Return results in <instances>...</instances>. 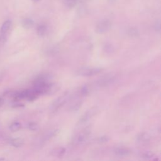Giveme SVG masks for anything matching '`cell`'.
<instances>
[{
	"instance_id": "23",
	"label": "cell",
	"mask_w": 161,
	"mask_h": 161,
	"mask_svg": "<svg viewBox=\"0 0 161 161\" xmlns=\"http://www.w3.org/2000/svg\"><path fill=\"white\" fill-rule=\"evenodd\" d=\"M109 140V138L107 136H102L101 137L99 138L98 139V142L99 143H106Z\"/></svg>"
},
{
	"instance_id": "11",
	"label": "cell",
	"mask_w": 161,
	"mask_h": 161,
	"mask_svg": "<svg viewBox=\"0 0 161 161\" xmlns=\"http://www.w3.org/2000/svg\"><path fill=\"white\" fill-rule=\"evenodd\" d=\"M150 138V135L145 132H142L141 133H140L139 135H138L137 136V140L140 142H148Z\"/></svg>"
},
{
	"instance_id": "1",
	"label": "cell",
	"mask_w": 161,
	"mask_h": 161,
	"mask_svg": "<svg viewBox=\"0 0 161 161\" xmlns=\"http://www.w3.org/2000/svg\"><path fill=\"white\" fill-rule=\"evenodd\" d=\"M102 69L100 67H92V68H82L77 70V74L81 76H93L99 74L102 71Z\"/></svg>"
},
{
	"instance_id": "12",
	"label": "cell",
	"mask_w": 161,
	"mask_h": 161,
	"mask_svg": "<svg viewBox=\"0 0 161 161\" xmlns=\"http://www.w3.org/2000/svg\"><path fill=\"white\" fill-rule=\"evenodd\" d=\"M47 26L45 25H40L37 27V33L40 36H44L47 33Z\"/></svg>"
},
{
	"instance_id": "20",
	"label": "cell",
	"mask_w": 161,
	"mask_h": 161,
	"mask_svg": "<svg viewBox=\"0 0 161 161\" xmlns=\"http://www.w3.org/2000/svg\"><path fill=\"white\" fill-rule=\"evenodd\" d=\"M28 128L31 131H36L38 129V125L35 122H30L28 124Z\"/></svg>"
},
{
	"instance_id": "8",
	"label": "cell",
	"mask_w": 161,
	"mask_h": 161,
	"mask_svg": "<svg viewBox=\"0 0 161 161\" xmlns=\"http://www.w3.org/2000/svg\"><path fill=\"white\" fill-rule=\"evenodd\" d=\"M10 143L14 147H20L24 144V140L20 138H16L11 140Z\"/></svg>"
},
{
	"instance_id": "14",
	"label": "cell",
	"mask_w": 161,
	"mask_h": 161,
	"mask_svg": "<svg viewBox=\"0 0 161 161\" xmlns=\"http://www.w3.org/2000/svg\"><path fill=\"white\" fill-rule=\"evenodd\" d=\"M21 127V125L18 121H14L9 126V130L11 131H16L19 130Z\"/></svg>"
},
{
	"instance_id": "26",
	"label": "cell",
	"mask_w": 161,
	"mask_h": 161,
	"mask_svg": "<svg viewBox=\"0 0 161 161\" xmlns=\"http://www.w3.org/2000/svg\"><path fill=\"white\" fill-rule=\"evenodd\" d=\"M3 104H4V99H3L1 97H0V107H1Z\"/></svg>"
},
{
	"instance_id": "18",
	"label": "cell",
	"mask_w": 161,
	"mask_h": 161,
	"mask_svg": "<svg viewBox=\"0 0 161 161\" xmlns=\"http://www.w3.org/2000/svg\"><path fill=\"white\" fill-rule=\"evenodd\" d=\"M128 34L131 37H136L139 35V32L135 28H131L128 30Z\"/></svg>"
},
{
	"instance_id": "25",
	"label": "cell",
	"mask_w": 161,
	"mask_h": 161,
	"mask_svg": "<svg viewBox=\"0 0 161 161\" xmlns=\"http://www.w3.org/2000/svg\"><path fill=\"white\" fill-rule=\"evenodd\" d=\"M155 30L157 31H160V22L158 21L157 23H156L155 25Z\"/></svg>"
},
{
	"instance_id": "17",
	"label": "cell",
	"mask_w": 161,
	"mask_h": 161,
	"mask_svg": "<svg viewBox=\"0 0 161 161\" xmlns=\"http://www.w3.org/2000/svg\"><path fill=\"white\" fill-rule=\"evenodd\" d=\"M58 130H51L49 132H48L44 136V140H49L50 138L53 137L54 136L57 135V134L58 133Z\"/></svg>"
},
{
	"instance_id": "4",
	"label": "cell",
	"mask_w": 161,
	"mask_h": 161,
	"mask_svg": "<svg viewBox=\"0 0 161 161\" xmlns=\"http://www.w3.org/2000/svg\"><path fill=\"white\" fill-rule=\"evenodd\" d=\"M90 133H91L90 130H87V129H86V130L80 131L79 133H78L75 136L74 142L77 144H80V143H84L87 139Z\"/></svg>"
},
{
	"instance_id": "2",
	"label": "cell",
	"mask_w": 161,
	"mask_h": 161,
	"mask_svg": "<svg viewBox=\"0 0 161 161\" xmlns=\"http://www.w3.org/2000/svg\"><path fill=\"white\" fill-rule=\"evenodd\" d=\"M69 97L68 92H65L63 95L58 97L57 99L54 101V102L52 103L50 107L51 111L55 112L57 111L60 108H61L67 101Z\"/></svg>"
},
{
	"instance_id": "9",
	"label": "cell",
	"mask_w": 161,
	"mask_h": 161,
	"mask_svg": "<svg viewBox=\"0 0 161 161\" xmlns=\"http://www.w3.org/2000/svg\"><path fill=\"white\" fill-rule=\"evenodd\" d=\"M65 152V149L63 147L56 148L52 150V154L55 157H62L64 155Z\"/></svg>"
},
{
	"instance_id": "16",
	"label": "cell",
	"mask_w": 161,
	"mask_h": 161,
	"mask_svg": "<svg viewBox=\"0 0 161 161\" xmlns=\"http://www.w3.org/2000/svg\"><path fill=\"white\" fill-rule=\"evenodd\" d=\"M77 0H64V4L65 7L70 9L73 8L77 4Z\"/></svg>"
},
{
	"instance_id": "7",
	"label": "cell",
	"mask_w": 161,
	"mask_h": 161,
	"mask_svg": "<svg viewBox=\"0 0 161 161\" xmlns=\"http://www.w3.org/2000/svg\"><path fill=\"white\" fill-rule=\"evenodd\" d=\"M114 153L118 156L125 157L129 155L131 153V151L130 150L125 148H117L114 150Z\"/></svg>"
},
{
	"instance_id": "27",
	"label": "cell",
	"mask_w": 161,
	"mask_h": 161,
	"mask_svg": "<svg viewBox=\"0 0 161 161\" xmlns=\"http://www.w3.org/2000/svg\"><path fill=\"white\" fill-rule=\"evenodd\" d=\"M33 2H34V3H37V2H38V1H40V0H31Z\"/></svg>"
},
{
	"instance_id": "5",
	"label": "cell",
	"mask_w": 161,
	"mask_h": 161,
	"mask_svg": "<svg viewBox=\"0 0 161 161\" xmlns=\"http://www.w3.org/2000/svg\"><path fill=\"white\" fill-rule=\"evenodd\" d=\"M11 26H12V21L9 19L6 20L1 25V27L0 29V34L7 35L8 31L11 29Z\"/></svg>"
},
{
	"instance_id": "21",
	"label": "cell",
	"mask_w": 161,
	"mask_h": 161,
	"mask_svg": "<svg viewBox=\"0 0 161 161\" xmlns=\"http://www.w3.org/2000/svg\"><path fill=\"white\" fill-rule=\"evenodd\" d=\"M7 41V35L0 34V46H3Z\"/></svg>"
},
{
	"instance_id": "22",
	"label": "cell",
	"mask_w": 161,
	"mask_h": 161,
	"mask_svg": "<svg viewBox=\"0 0 161 161\" xmlns=\"http://www.w3.org/2000/svg\"><path fill=\"white\" fill-rule=\"evenodd\" d=\"M89 92V88H88V87L86 86L82 87L81 88V89H80V91L81 95H82V96H86V95L88 94Z\"/></svg>"
},
{
	"instance_id": "10",
	"label": "cell",
	"mask_w": 161,
	"mask_h": 161,
	"mask_svg": "<svg viewBox=\"0 0 161 161\" xmlns=\"http://www.w3.org/2000/svg\"><path fill=\"white\" fill-rule=\"evenodd\" d=\"M92 111H89L86 113H85L82 116V117L80 118L79 121V124H84L86 122H87L89 119L91 117V115H92Z\"/></svg>"
},
{
	"instance_id": "24",
	"label": "cell",
	"mask_w": 161,
	"mask_h": 161,
	"mask_svg": "<svg viewBox=\"0 0 161 161\" xmlns=\"http://www.w3.org/2000/svg\"><path fill=\"white\" fill-rule=\"evenodd\" d=\"M14 103L12 104L13 107L14 108H19V107H23L24 105L21 104V103L19 102V101H14Z\"/></svg>"
},
{
	"instance_id": "6",
	"label": "cell",
	"mask_w": 161,
	"mask_h": 161,
	"mask_svg": "<svg viewBox=\"0 0 161 161\" xmlns=\"http://www.w3.org/2000/svg\"><path fill=\"white\" fill-rule=\"evenodd\" d=\"M114 80V77L113 76H107L102 78L100 79L98 82L97 84L100 86H106L109 85V84H111L113 81Z\"/></svg>"
},
{
	"instance_id": "19",
	"label": "cell",
	"mask_w": 161,
	"mask_h": 161,
	"mask_svg": "<svg viewBox=\"0 0 161 161\" xmlns=\"http://www.w3.org/2000/svg\"><path fill=\"white\" fill-rule=\"evenodd\" d=\"M153 156H154L153 153L152 152H150V151L145 152H143V153H142V157L143 159H145V160L151 159Z\"/></svg>"
},
{
	"instance_id": "13",
	"label": "cell",
	"mask_w": 161,
	"mask_h": 161,
	"mask_svg": "<svg viewBox=\"0 0 161 161\" xmlns=\"http://www.w3.org/2000/svg\"><path fill=\"white\" fill-rule=\"evenodd\" d=\"M33 21L30 18H25L22 21V25L25 28H30L33 25Z\"/></svg>"
},
{
	"instance_id": "3",
	"label": "cell",
	"mask_w": 161,
	"mask_h": 161,
	"mask_svg": "<svg viewBox=\"0 0 161 161\" xmlns=\"http://www.w3.org/2000/svg\"><path fill=\"white\" fill-rule=\"evenodd\" d=\"M111 23L108 19H104L99 22L95 28V31L97 33L102 34L108 31L111 28Z\"/></svg>"
},
{
	"instance_id": "15",
	"label": "cell",
	"mask_w": 161,
	"mask_h": 161,
	"mask_svg": "<svg viewBox=\"0 0 161 161\" xmlns=\"http://www.w3.org/2000/svg\"><path fill=\"white\" fill-rule=\"evenodd\" d=\"M81 105H82V101L80 100L77 101L70 106V109L71 110V111H77L80 109V108L81 107Z\"/></svg>"
}]
</instances>
